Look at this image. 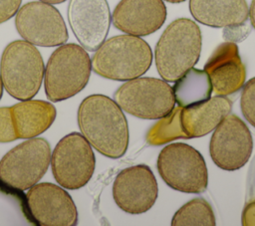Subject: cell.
<instances>
[{"label":"cell","mask_w":255,"mask_h":226,"mask_svg":"<svg viewBox=\"0 0 255 226\" xmlns=\"http://www.w3.org/2000/svg\"><path fill=\"white\" fill-rule=\"evenodd\" d=\"M78 124L84 137L101 154L122 157L128 145V126L123 110L111 98L96 94L78 109Z\"/></svg>","instance_id":"6da1fadb"},{"label":"cell","mask_w":255,"mask_h":226,"mask_svg":"<svg viewBox=\"0 0 255 226\" xmlns=\"http://www.w3.org/2000/svg\"><path fill=\"white\" fill-rule=\"evenodd\" d=\"M202 45L198 25L190 19L171 22L161 34L154 60L159 76L165 82H175L198 62Z\"/></svg>","instance_id":"7a4b0ae2"},{"label":"cell","mask_w":255,"mask_h":226,"mask_svg":"<svg viewBox=\"0 0 255 226\" xmlns=\"http://www.w3.org/2000/svg\"><path fill=\"white\" fill-rule=\"evenodd\" d=\"M92 69L99 76L129 81L146 73L152 62L149 45L133 35H119L105 41L96 51Z\"/></svg>","instance_id":"3957f363"},{"label":"cell","mask_w":255,"mask_h":226,"mask_svg":"<svg viewBox=\"0 0 255 226\" xmlns=\"http://www.w3.org/2000/svg\"><path fill=\"white\" fill-rule=\"evenodd\" d=\"M92 62L80 45L63 44L50 56L44 73V87L51 102H61L80 93L88 84Z\"/></svg>","instance_id":"277c9868"},{"label":"cell","mask_w":255,"mask_h":226,"mask_svg":"<svg viewBox=\"0 0 255 226\" xmlns=\"http://www.w3.org/2000/svg\"><path fill=\"white\" fill-rule=\"evenodd\" d=\"M45 67L39 50L25 40H16L6 46L0 62L3 88L13 98L30 100L39 92Z\"/></svg>","instance_id":"5b68a950"},{"label":"cell","mask_w":255,"mask_h":226,"mask_svg":"<svg viewBox=\"0 0 255 226\" xmlns=\"http://www.w3.org/2000/svg\"><path fill=\"white\" fill-rule=\"evenodd\" d=\"M157 171L172 189L185 193H201L207 188L208 172L201 153L189 144L170 143L157 157Z\"/></svg>","instance_id":"8992f818"},{"label":"cell","mask_w":255,"mask_h":226,"mask_svg":"<svg viewBox=\"0 0 255 226\" xmlns=\"http://www.w3.org/2000/svg\"><path fill=\"white\" fill-rule=\"evenodd\" d=\"M124 112L143 119H157L169 113L175 105L172 88L155 78H135L124 83L114 95Z\"/></svg>","instance_id":"52a82bcc"},{"label":"cell","mask_w":255,"mask_h":226,"mask_svg":"<svg viewBox=\"0 0 255 226\" xmlns=\"http://www.w3.org/2000/svg\"><path fill=\"white\" fill-rule=\"evenodd\" d=\"M48 141L32 137L9 150L0 160V179L13 188L27 190L44 176L50 161Z\"/></svg>","instance_id":"ba28073f"},{"label":"cell","mask_w":255,"mask_h":226,"mask_svg":"<svg viewBox=\"0 0 255 226\" xmlns=\"http://www.w3.org/2000/svg\"><path fill=\"white\" fill-rule=\"evenodd\" d=\"M52 173L66 189H80L92 178L96 158L89 141L79 132L62 137L51 153Z\"/></svg>","instance_id":"9c48e42d"},{"label":"cell","mask_w":255,"mask_h":226,"mask_svg":"<svg viewBox=\"0 0 255 226\" xmlns=\"http://www.w3.org/2000/svg\"><path fill=\"white\" fill-rule=\"evenodd\" d=\"M15 26L27 42L41 47H56L67 42L69 35L61 13L49 3H26L16 13Z\"/></svg>","instance_id":"30bf717a"},{"label":"cell","mask_w":255,"mask_h":226,"mask_svg":"<svg viewBox=\"0 0 255 226\" xmlns=\"http://www.w3.org/2000/svg\"><path fill=\"white\" fill-rule=\"evenodd\" d=\"M252 149L251 132L237 115L227 114L214 128L209 154L219 168L233 171L243 167L251 157Z\"/></svg>","instance_id":"8fae6325"},{"label":"cell","mask_w":255,"mask_h":226,"mask_svg":"<svg viewBox=\"0 0 255 226\" xmlns=\"http://www.w3.org/2000/svg\"><path fill=\"white\" fill-rule=\"evenodd\" d=\"M27 208L36 225L73 226L78 222V211L70 194L62 187L36 183L25 194Z\"/></svg>","instance_id":"7c38bea8"},{"label":"cell","mask_w":255,"mask_h":226,"mask_svg":"<svg viewBox=\"0 0 255 226\" xmlns=\"http://www.w3.org/2000/svg\"><path fill=\"white\" fill-rule=\"evenodd\" d=\"M157 181L147 165L136 164L121 170L113 183L116 204L126 213L141 214L157 199Z\"/></svg>","instance_id":"4fadbf2b"},{"label":"cell","mask_w":255,"mask_h":226,"mask_svg":"<svg viewBox=\"0 0 255 226\" xmlns=\"http://www.w3.org/2000/svg\"><path fill=\"white\" fill-rule=\"evenodd\" d=\"M68 19L81 46L94 52L105 42L112 16L107 0H70Z\"/></svg>","instance_id":"5bb4252c"},{"label":"cell","mask_w":255,"mask_h":226,"mask_svg":"<svg viewBox=\"0 0 255 226\" xmlns=\"http://www.w3.org/2000/svg\"><path fill=\"white\" fill-rule=\"evenodd\" d=\"M165 19L166 7L162 0H121L112 14L117 29L137 37L154 33Z\"/></svg>","instance_id":"9a60e30c"},{"label":"cell","mask_w":255,"mask_h":226,"mask_svg":"<svg viewBox=\"0 0 255 226\" xmlns=\"http://www.w3.org/2000/svg\"><path fill=\"white\" fill-rule=\"evenodd\" d=\"M204 71L217 96L225 97L239 91L246 78L245 67L234 42L220 44L207 60Z\"/></svg>","instance_id":"2e32d148"},{"label":"cell","mask_w":255,"mask_h":226,"mask_svg":"<svg viewBox=\"0 0 255 226\" xmlns=\"http://www.w3.org/2000/svg\"><path fill=\"white\" fill-rule=\"evenodd\" d=\"M178 122L180 138L200 137L208 134L229 114L232 104L224 96H215L207 101L189 106L173 108Z\"/></svg>","instance_id":"e0dca14e"},{"label":"cell","mask_w":255,"mask_h":226,"mask_svg":"<svg viewBox=\"0 0 255 226\" xmlns=\"http://www.w3.org/2000/svg\"><path fill=\"white\" fill-rule=\"evenodd\" d=\"M189 10L203 25L230 30L246 24L249 8L245 0H189Z\"/></svg>","instance_id":"ac0fdd59"},{"label":"cell","mask_w":255,"mask_h":226,"mask_svg":"<svg viewBox=\"0 0 255 226\" xmlns=\"http://www.w3.org/2000/svg\"><path fill=\"white\" fill-rule=\"evenodd\" d=\"M10 108L17 138L36 137L52 125L57 115L52 104L39 100H25Z\"/></svg>","instance_id":"d6986e66"},{"label":"cell","mask_w":255,"mask_h":226,"mask_svg":"<svg viewBox=\"0 0 255 226\" xmlns=\"http://www.w3.org/2000/svg\"><path fill=\"white\" fill-rule=\"evenodd\" d=\"M175 103L179 107H189L211 98L212 86L207 73L191 68L172 87Z\"/></svg>","instance_id":"ffe728a7"},{"label":"cell","mask_w":255,"mask_h":226,"mask_svg":"<svg viewBox=\"0 0 255 226\" xmlns=\"http://www.w3.org/2000/svg\"><path fill=\"white\" fill-rule=\"evenodd\" d=\"M0 225H36L27 208L22 190L0 179Z\"/></svg>","instance_id":"44dd1931"},{"label":"cell","mask_w":255,"mask_h":226,"mask_svg":"<svg viewBox=\"0 0 255 226\" xmlns=\"http://www.w3.org/2000/svg\"><path fill=\"white\" fill-rule=\"evenodd\" d=\"M172 226H214L216 224L211 205L203 198H193L173 215Z\"/></svg>","instance_id":"7402d4cb"},{"label":"cell","mask_w":255,"mask_h":226,"mask_svg":"<svg viewBox=\"0 0 255 226\" xmlns=\"http://www.w3.org/2000/svg\"><path fill=\"white\" fill-rule=\"evenodd\" d=\"M240 108L243 116L255 127V77L243 85Z\"/></svg>","instance_id":"603a6c76"},{"label":"cell","mask_w":255,"mask_h":226,"mask_svg":"<svg viewBox=\"0 0 255 226\" xmlns=\"http://www.w3.org/2000/svg\"><path fill=\"white\" fill-rule=\"evenodd\" d=\"M16 138L11 108H0V142H10Z\"/></svg>","instance_id":"cb8c5ba5"},{"label":"cell","mask_w":255,"mask_h":226,"mask_svg":"<svg viewBox=\"0 0 255 226\" xmlns=\"http://www.w3.org/2000/svg\"><path fill=\"white\" fill-rule=\"evenodd\" d=\"M22 0H0V24L12 18L20 8Z\"/></svg>","instance_id":"d4e9b609"},{"label":"cell","mask_w":255,"mask_h":226,"mask_svg":"<svg viewBox=\"0 0 255 226\" xmlns=\"http://www.w3.org/2000/svg\"><path fill=\"white\" fill-rule=\"evenodd\" d=\"M241 221L244 226H255V199L245 205L242 211Z\"/></svg>","instance_id":"484cf974"},{"label":"cell","mask_w":255,"mask_h":226,"mask_svg":"<svg viewBox=\"0 0 255 226\" xmlns=\"http://www.w3.org/2000/svg\"><path fill=\"white\" fill-rule=\"evenodd\" d=\"M248 17L250 19L251 25L255 29V0L251 1V5H250V8L248 10Z\"/></svg>","instance_id":"4316f807"},{"label":"cell","mask_w":255,"mask_h":226,"mask_svg":"<svg viewBox=\"0 0 255 226\" xmlns=\"http://www.w3.org/2000/svg\"><path fill=\"white\" fill-rule=\"evenodd\" d=\"M40 1L45 2V3H49V4H59V3L65 2L66 0H40Z\"/></svg>","instance_id":"83f0119b"},{"label":"cell","mask_w":255,"mask_h":226,"mask_svg":"<svg viewBox=\"0 0 255 226\" xmlns=\"http://www.w3.org/2000/svg\"><path fill=\"white\" fill-rule=\"evenodd\" d=\"M2 93H3V84H2V80H1V76H0V99L2 97Z\"/></svg>","instance_id":"f1b7e54d"},{"label":"cell","mask_w":255,"mask_h":226,"mask_svg":"<svg viewBox=\"0 0 255 226\" xmlns=\"http://www.w3.org/2000/svg\"><path fill=\"white\" fill-rule=\"evenodd\" d=\"M164 1H167V2H170V3H180V2H183L185 0H164Z\"/></svg>","instance_id":"f546056e"}]
</instances>
